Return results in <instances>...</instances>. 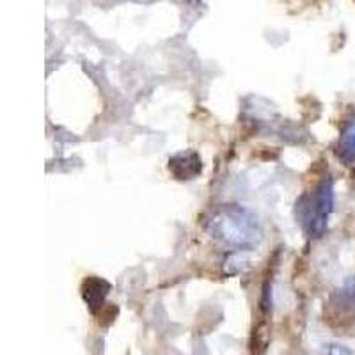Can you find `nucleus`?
Instances as JSON below:
<instances>
[{"label": "nucleus", "mask_w": 355, "mask_h": 355, "mask_svg": "<svg viewBox=\"0 0 355 355\" xmlns=\"http://www.w3.org/2000/svg\"><path fill=\"white\" fill-rule=\"evenodd\" d=\"M249 266V258H247L245 250H240V252H234L230 258L226 259V274H240Z\"/></svg>", "instance_id": "nucleus-7"}, {"label": "nucleus", "mask_w": 355, "mask_h": 355, "mask_svg": "<svg viewBox=\"0 0 355 355\" xmlns=\"http://www.w3.org/2000/svg\"><path fill=\"white\" fill-rule=\"evenodd\" d=\"M338 157L347 166L355 162V117L347 123V126L341 132V137L338 142Z\"/></svg>", "instance_id": "nucleus-6"}, {"label": "nucleus", "mask_w": 355, "mask_h": 355, "mask_svg": "<svg viewBox=\"0 0 355 355\" xmlns=\"http://www.w3.org/2000/svg\"><path fill=\"white\" fill-rule=\"evenodd\" d=\"M268 327H266L265 323H261V325H258V327L254 329V336H252V352L256 350V347L259 348V354L261 352H265L266 345H268V339H270V336H268Z\"/></svg>", "instance_id": "nucleus-8"}, {"label": "nucleus", "mask_w": 355, "mask_h": 355, "mask_svg": "<svg viewBox=\"0 0 355 355\" xmlns=\"http://www.w3.org/2000/svg\"><path fill=\"white\" fill-rule=\"evenodd\" d=\"M169 173L180 182H189L201 174L202 160L194 150H185L169 158Z\"/></svg>", "instance_id": "nucleus-4"}, {"label": "nucleus", "mask_w": 355, "mask_h": 355, "mask_svg": "<svg viewBox=\"0 0 355 355\" xmlns=\"http://www.w3.org/2000/svg\"><path fill=\"white\" fill-rule=\"evenodd\" d=\"M334 210V183L325 178L313 192H307L297 201L295 215L309 239H322L329 226V217Z\"/></svg>", "instance_id": "nucleus-2"}, {"label": "nucleus", "mask_w": 355, "mask_h": 355, "mask_svg": "<svg viewBox=\"0 0 355 355\" xmlns=\"http://www.w3.org/2000/svg\"><path fill=\"white\" fill-rule=\"evenodd\" d=\"M110 291V284L105 279L91 275L82 283V299L87 304L89 311L93 315H100V311L105 307V299Z\"/></svg>", "instance_id": "nucleus-5"}, {"label": "nucleus", "mask_w": 355, "mask_h": 355, "mask_svg": "<svg viewBox=\"0 0 355 355\" xmlns=\"http://www.w3.org/2000/svg\"><path fill=\"white\" fill-rule=\"evenodd\" d=\"M322 355H354L352 354V350L348 347H345V345H329V347L323 348Z\"/></svg>", "instance_id": "nucleus-9"}, {"label": "nucleus", "mask_w": 355, "mask_h": 355, "mask_svg": "<svg viewBox=\"0 0 355 355\" xmlns=\"http://www.w3.org/2000/svg\"><path fill=\"white\" fill-rule=\"evenodd\" d=\"M323 318L334 329H343L355 323V279H348L341 288L334 290L329 297Z\"/></svg>", "instance_id": "nucleus-3"}, {"label": "nucleus", "mask_w": 355, "mask_h": 355, "mask_svg": "<svg viewBox=\"0 0 355 355\" xmlns=\"http://www.w3.org/2000/svg\"><path fill=\"white\" fill-rule=\"evenodd\" d=\"M206 234L215 242L240 250H250L263 242V227L254 211L242 205L215 206L205 220Z\"/></svg>", "instance_id": "nucleus-1"}]
</instances>
